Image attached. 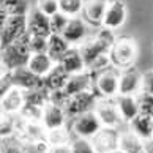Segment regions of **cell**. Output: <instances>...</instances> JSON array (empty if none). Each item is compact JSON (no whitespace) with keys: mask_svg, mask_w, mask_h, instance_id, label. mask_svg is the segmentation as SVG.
Masks as SVG:
<instances>
[{"mask_svg":"<svg viewBox=\"0 0 153 153\" xmlns=\"http://www.w3.org/2000/svg\"><path fill=\"white\" fill-rule=\"evenodd\" d=\"M29 39H30V35L27 32L18 41H14L8 48L2 49V65L3 68H7V73L16 70V68H22L29 65V60L32 57Z\"/></svg>","mask_w":153,"mask_h":153,"instance_id":"obj_3","label":"cell"},{"mask_svg":"<svg viewBox=\"0 0 153 153\" xmlns=\"http://www.w3.org/2000/svg\"><path fill=\"white\" fill-rule=\"evenodd\" d=\"M46 153H71L70 145H59V147H51Z\"/></svg>","mask_w":153,"mask_h":153,"instance_id":"obj_37","label":"cell"},{"mask_svg":"<svg viewBox=\"0 0 153 153\" xmlns=\"http://www.w3.org/2000/svg\"><path fill=\"white\" fill-rule=\"evenodd\" d=\"M137 43L129 36H120L115 39L114 46L109 51V62L111 66L117 68L118 71L133 68L137 60Z\"/></svg>","mask_w":153,"mask_h":153,"instance_id":"obj_2","label":"cell"},{"mask_svg":"<svg viewBox=\"0 0 153 153\" xmlns=\"http://www.w3.org/2000/svg\"><path fill=\"white\" fill-rule=\"evenodd\" d=\"M27 32L32 36H46L49 38L51 33V18L41 13L38 8L29 11L27 16Z\"/></svg>","mask_w":153,"mask_h":153,"instance_id":"obj_11","label":"cell"},{"mask_svg":"<svg viewBox=\"0 0 153 153\" xmlns=\"http://www.w3.org/2000/svg\"><path fill=\"white\" fill-rule=\"evenodd\" d=\"M66 120V112L63 107L55 106L52 103H48L44 106V114H43V125L44 128L51 131V129L63 128Z\"/></svg>","mask_w":153,"mask_h":153,"instance_id":"obj_17","label":"cell"},{"mask_svg":"<svg viewBox=\"0 0 153 153\" xmlns=\"http://www.w3.org/2000/svg\"><path fill=\"white\" fill-rule=\"evenodd\" d=\"M114 153H123V152H120V150H117V152H114Z\"/></svg>","mask_w":153,"mask_h":153,"instance_id":"obj_39","label":"cell"},{"mask_svg":"<svg viewBox=\"0 0 153 153\" xmlns=\"http://www.w3.org/2000/svg\"><path fill=\"white\" fill-rule=\"evenodd\" d=\"M115 39L117 38L114 35V30H109V29H104L103 27L95 36L85 39V41L81 44L79 51H81L82 59L85 62L87 70L95 63V62H98L100 59L109 55V51L114 46Z\"/></svg>","mask_w":153,"mask_h":153,"instance_id":"obj_1","label":"cell"},{"mask_svg":"<svg viewBox=\"0 0 153 153\" xmlns=\"http://www.w3.org/2000/svg\"><path fill=\"white\" fill-rule=\"evenodd\" d=\"M95 79H96V76H93V73L88 70L81 73V74H74L70 77V81H68L63 92L66 93L68 98L79 95V93H84V92H88L92 84L95 82Z\"/></svg>","mask_w":153,"mask_h":153,"instance_id":"obj_15","label":"cell"},{"mask_svg":"<svg viewBox=\"0 0 153 153\" xmlns=\"http://www.w3.org/2000/svg\"><path fill=\"white\" fill-rule=\"evenodd\" d=\"M142 76L136 66L120 71V95L136 96L142 92Z\"/></svg>","mask_w":153,"mask_h":153,"instance_id":"obj_12","label":"cell"},{"mask_svg":"<svg viewBox=\"0 0 153 153\" xmlns=\"http://www.w3.org/2000/svg\"><path fill=\"white\" fill-rule=\"evenodd\" d=\"M55 65L57 63H55L48 54H33L30 57V60H29L27 68H29L33 74H36L38 77L43 79L46 74H49V71L52 70Z\"/></svg>","mask_w":153,"mask_h":153,"instance_id":"obj_23","label":"cell"},{"mask_svg":"<svg viewBox=\"0 0 153 153\" xmlns=\"http://www.w3.org/2000/svg\"><path fill=\"white\" fill-rule=\"evenodd\" d=\"M142 92L153 95V70L144 73V76H142Z\"/></svg>","mask_w":153,"mask_h":153,"instance_id":"obj_36","label":"cell"},{"mask_svg":"<svg viewBox=\"0 0 153 153\" xmlns=\"http://www.w3.org/2000/svg\"><path fill=\"white\" fill-rule=\"evenodd\" d=\"M60 65L63 66V70L68 73L70 76H74V74H81V73L87 71V66H85V62L82 59V54L79 48H73L66 52V55L62 59Z\"/></svg>","mask_w":153,"mask_h":153,"instance_id":"obj_19","label":"cell"},{"mask_svg":"<svg viewBox=\"0 0 153 153\" xmlns=\"http://www.w3.org/2000/svg\"><path fill=\"white\" fill-rule=\"evenodd\" d=\"M144 153H153V137L144 140Z\"/></svg>","mask_w":153,"mask_h":153,"instance_id":"obj_38","label":"cell"},{"mask_svg":"<svg viewBox=\"0 0 153 153\" xmlns=\"http://www.w3.org/2000/svg\"><path fill=\"white\" fill-rule=\"evenodd\" d=\"M118 150L123 153H144V140L128 128L125 131H120Z\"/></svg>","mask_w":153,"mask_h":153,"instance_id":"obj_22","label":"cell"},{"mask_svg":"<svg viewBox=\"0 0 153 153\" xmlns=\"http://www.w3.org/2000/svg\"><path fill=\"white\" fill-rule=\"evenodd\" d=\"M85 35H87V22L81 18H71L62 36L73 46V44H82L85 41Z\"/></svg>","mask_w":153,"mask_h":153,"instance_id":"obj_18","label":"cell"},{"mask_svg":"<svg viewBox=\"0 0 153 153\" xmlns=\"http://www.w3.org/2000/svg\"><path fill=\"white\" fill-rule=\"evenodd\" d=\"M8 74H10L11 82H13V87L21 88L22 92H29V90H35V88L44 87L43 79L38 77L36 74H33L27 66L16 68V70L10 71Z\"/></svg>","mask_w":153,"mask_h":153,"instance_id":"obj_10","label":"cell"},{"mask_svg":"<svg viewBox=\"0 0 153 153\" xmlns=\"http://www.w3.org/2000/svg\"><path fill=\"white\" fill-rule=\"evenodd\" d=\"M95 88L98 92L100 98H114L120 95V71L114 66L106 68L96 74L95 79Z\"/></svg>","mask_w":153,"mask_h":153,"instance_id":"obj_4","label":"cell"},{"mask_svg":"<svg viewBox=\"0 0 153 153\" xmlns=\"http://www.w3.org/2000/svg\"><path fill=\"white\" fill-rule=\"evenodd\" d=\"M29 46L33 54H48V48H49V38L46 36H32L29 39Z\"/></svg>","mask_w":153,"mask_h":153,"instance_id":"obj_33","label":"cell"},{"mask_svg":"<svg viewBox=\"0 0 153 153\" xmlns=\"http://www.w3.org/2000/svg\"><path fill=\"white\" fill-rule=\"evenodd\" d=\"M85 0H59L60 13L66 14L68 18H77L84 11Z\"/></svg>","mask_w":153,"mask_h":153,"instance_id":"obj_28","label":"cell"},{"mask_svg":"<svg viewBox=\"0 0 153 153\" xmlns=\"http://www.w3.org/2000/svg\"><path fill=\"white\" fill-rule=\"evenodd\" d=\"M109 0H85L84 5V21L92 25H103L106 11L109 8Z\"/></svg>","mask_w":153,"mask_h":153,"instance_id":"obj_13","label":"cell"},{"mask_svg":"<svg viewBox=\"0 0 153 153\" xmlns=\"http://www.w3.org/2000/svg\"><path fill=\"white\" fill-rule=\"evenodd\" d=\"M73 133L76 134V137L82 139H92L101 131L103 125H101L98 115L93 112H87L84 115H79L73 120Z\"/></svg>","mask_w":153,"mask_h":153,"instance_id":"obj_8","label":"cell"},{"mask_svg":"<svg viewBox=\"0 0 153 153\" xmlns=\"http://www.w3.org/2000/svg\"><path fill=\"white\" fill-rule=\"evenodd\" d=\"M70 77L71 76L63 70V66L60 63H57L49 71V74H46L43 77V82H44V87H46L49 92H57V90H65Z\"/></svg>","mask_w":153,"mask_h":153,"instance_id":"obj_20","label":"cell"},{"mask_svg":"<svg viewBox=\"0 0 153 153\" xmlns=\"http://www.w3.org/2000/svg\"><path fill=\"white\" fill-rule=\"evenodd\" d=\"M3 13L8 16H29L27 14V0H2Z\"/></svg>","mask_w":153,"mask_h":153,"instance_id":"obj_27","label":"cell"},{"mask_svg":"<svg viewBox=\"0 0 153 153\" xmlns=\"http://www.w3.org/2000/svg\"><path fill=\"white\" fill-rule=\"evenodd\" d=\"M24 106H25V96L21 88L13 87L7 95L2 96V114L8 115L19 114Z\"/></svg>","mask_w":153,"mask_h":153,"instance_id":"obj_16","label":"cell"},{"mask_svg":"<svg viewBox=\"0 0 153 153\" xmlns=\"http://www.w3.org/2000/svg\"><path fill=\"white\" fill-rule=\"evenodd\" d=\"M27 33V16H8L7 21L2 22V49L18 41Z\"/></svg>","mask_w":153,"mask_h":153,"instance_id":"obj_5","label":"cell"},{"mask_svg":"<svg viewBox=\"0 0 153 153\" xmlns=\"http://www.w3.org/2000/svg\"><path fill=\"white\" fill-rule=\"evenodd\" d=\"M129 129L134 134H137L142 140H149L153 137V118L149 115L139 114L129 123Z\"/></svg>","mask_w":153,"mask_h":153,"instance_id":"obj_25","label":"cell"},{"mask_svg":"<svg viewBox=\"0 0 153 153\" xmlns=\"http://www.w3.org/2000/svg\"><path fill=\"white\" fill-rule=\"evenodd\" d=\"M70 149H71V153H96L92 140L82 139V137L73 139V142L70 144Z\"/></svg>","mask_w":153,"mask_h":153,"instance_id":"obj_31","label":"cell"},{"mask_svg":"<svg viewBox=\"0 0 153 153\" xmlns=\"http://www.w3.org/2000/svg\"><path fill=\"white\" fill-rule=\"evenodd\" d=\"M98 100H100V96H96L92 90L71 96V98L68 100L66 106H65L66 117L76 118L79 115L87 114V112H93L96 103H98Z\"/></svg>","mask_w":153,"mask_h":153,"instance_id":"obj_6","label":"cell"},{"mask_svg":"<svg viewBox=\"0 0 153 153\" xmlns=\"http://www.w3.org/2000/svg\"><path fill=\"white\" fill-rule=\"evenodd\" d=\"M71 18H68L63 13H57L51 18V33L52 35H63V32L66 29L68 22Z\"/></svg>","mask_w":153,"mask_h":153,"instance_id":"obj_29","label":"cell"},{"mask_svg":"<svg viewBox=\"0 0 153 153\" xmlns=\"http://www.w3.org/2000/svg\"><path fill=\"white\" fill-rule=\"evenodd\" d=\"M96 153H114L118 150L120 131L117 128H101V131L90 139Z\"/></svg>","mask_w":153,"mask_h":153,"instance_id":"obj_9","label":"cell"},{"mask_svg":"<svg viewBox=\"0 0 153 153\" xmlns=\"http://www.w3.org/2000/svg\"><path fill=\"white\" fill-rule=\"evenodd\" d=\"M2 126H0V134L2 139H10L11 136L16 133V118H13V115L8 114H2Z\"/></svg>","mask_w":153,"mask_h":153,"instance_id":"obj_32","label":"cell"},{"mask_svg":"<svg viewBox=\"0 0 153 153\" xmlns=\"http://www.w3.org/2000/svg\"><path fill=\"white\" fill-rule=\"evenodd\" d=\"M125 21H126V7H125V3L122 0H112L106 11L103 27L109 30H115V29H120L125 24Z\"/></svg>","mask_w":153,"mask_h":153,"instance_id":"obj_14","label":"cell"},{"mask_svg":"<svg viewBox=\"0 0 153 153\" xmlns=\"http://www.w3.org/2000/svg\"><path fill=\"white\" fill-rule=\"evenodd\" d=\"M71 49V44L62 35H51L49 36V48H48V55L52 59L55 63H60L62 59L66 55V52Z\"/></svg>","mask_w":153,"mask_h":153,"instance_id":"obj_24","label":"cell"},{"mask_svg":"<svg viewBox=\"0 0 153 153\" xmlns=\"http://www.w3.org/2000/svg\"><path fill=\"white\" fill-rule=\"evenodd\" d=\"M115 103L118 106V111L122 114L123 122H128L131 123L136 117H137L140 112H139V104H137V98L131 95H118Z\"/></svg>","mask_w":153,"mask_h":153,"instance_id":"obj_21","label":"cell"},{"mask_svg":"<svg viewBox=\"0 0 153 153\" xmlns=\"http://www.w3.org/2000/svg\"><path fill=\"white\" fill-rule=\"evenodd\" d=\"M48 144L51 147H59V145H70L73 140H71V136L70 131L63 126V128H57V129H51L48 131Z\"/></svg>","mask_w":153,"mask_h":153,"instance_id":"obj_26","label":"cell"},{"mask_svg":"<svg viewBox=\"0 0 153 153\" xmlns=\"http://www.w3.org/2000/svg\"><path fill=\"white\" fill-rule=\"evenodd\" d=\"M36 8L44 13L48 18H52L54 14L60 13V7H59V0H38Z\"/></svg>","mask_w":153,"mask_h":153,"instance_id":"obj_34","label":"cell"},{"mask_svg":"<svg viewBox=\"0 0 153 153\" xmlns=\"http://www.w3.org/2000/svg\"><path fill=\"white\" fill-rule=\"evenodd\" d=\"M137 98V104H139V112L144 115H149L153 118V95L140 92L136 95Z\"/></svg>","mask_w":153,"mask_h":153,"instance_id":"obj_30","label":"cell"},{"mask_svg":"<svg viewBox=\"0 0 153 153\" xmlns=\"http://www.w3.org/2000/svg\"><path fill=\"white\" fill-rule=\"evenodd\" d=\"M95 114L98 115L100 122L104 128H118L123 123V118H122L120 111H118V106L112 100L100 98L96 106H95Z\"/></svg>","mask_w":153,"mask_h":153,"instance_id":"obj_7","label":"cell"},{"mask_svg":"<svg viewBox=\"0 0 153 153\" xmlns=\"http://www.w3.org/2000/svg\"><path fill=\"white\" fill-rule=\"evenodd\" d=\"M2 153H25V149L19 142V139H3Z\"/></svg>","mask_w":153,"mask_h":153,"instance_id":"obj_35","label":"cell"}]
</instances>
